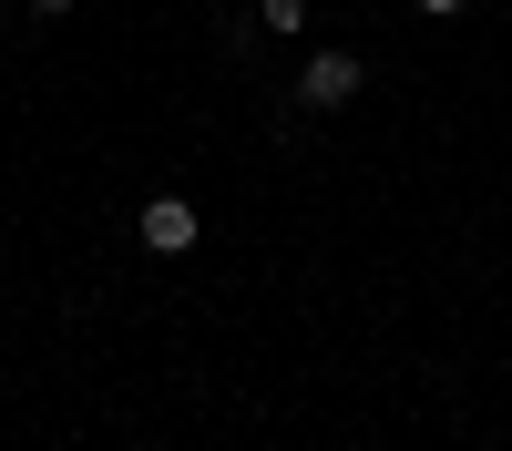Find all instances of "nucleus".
<instances>
[{
    "label": "nucleus",
    "instance_id": "1",
    "mask_svg": "<svg viewBox=\"0 0 512 451\" xmlns=\"http://www.w3.org/2000/svg\"><path fill=\"white\" fill-rule=\"evenodd\" d=\"M349 93H359V62H349V52H318L308 72H297V103H318V113H338Z\"/></svg>",
    "mask_w": 512,
    "mask_h": 451
},
{
    "label": "nucleus",
    "instance_id": "2",
    "mask_svg": "<svg viewBox=\"0 0 512 451\" xmlns=\"http://www.w3.org/2000/svg\"><path fill=\"white\" fill-rule=\"evenodd\" d=\"M144 246H154V257H185V246H195V205L185 195H154L144 205Z\"/></svg>",
    "mask_w": 512,
    "mask_h": 451
},
{
    "label": "nucleus",
    "instance_id": "3",
    "mask_svg": "<svg viewBox=\"0 0 512 451\" xmlns=\"http://www.w3.org/2000/svg\"><path fill=\"white\" fill-rule=\"evenodd\" d=\"M256 21H267V31H297V21H308V0H267Z\"/></svg>",
    "mask_w": 512,
    "mask_h": 451
},
{
    "label": "nucleus",
    "instance_id": "4",
    "mask_svg": "<svg viewBox=\"0 0 512 451\" xmlns=\"http://www.w3.org/2000/svg\"><path fill=\"white\" fill-rule=\"evenodd\" d=\"M420 11H431V21H451V11H461V0H420Z\"/></svg>",
    "mask_w": 512,
    "mask_h": 451
},
{
    "label": "nucleus",
    "instance_id": "5",
    "mask_svg": "<svg viewBox=\"0 0 512 451\" xmlns=\"http://www.w3.org/2000/svg\"><path fill=\"white\" fill-rule=\"evenodd\" d=\"M31 11H72V0H31Z\"/></svg>",
    "mask_w": 512,
    "mask_h": 451
}]
</instances>
